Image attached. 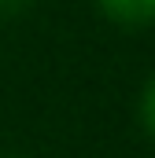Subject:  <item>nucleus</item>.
Listing matches in <instances>:
<instances>
[{"instance_id":"7ed1b4c3","label":"nucleus","mask_w":155,"mask_h":158,"mask_svg":"<svg viewBox=\"0 0 155 158\" xmlns=\"http://www.w3.org/2000/svg\"><path fill=\"white\" fill-rule=\"evenodd\" d=\"M30 4H33V0H0V19H15V15H22Z\"/></svg>"},{"instance_id":"f257e3e1","label":"nucleus","mask_w":155,"mask_h":158,"mask_svg":"<svg viewBox=\"0 0 155 158\" xmlns=\"http://www.w3.org/2000/svg\"><path fill=\"white\" fill-rule=\"evenodd\" d=\"M96 7L122 30H148L155 22V0H96Z\"/></svg>"},{"instance_id":"20e7f679","label":"nucleus","mask_w":155,"mask_h":158,"mask_svg":"<svg viewBox=\"0 0 155 158\" xmlns=\"http://www.w3.org/2000/svg\"><path fill=\"white\" fill-rule=\"evenodd\" d=\"M0 158H19V155H0Z\"/></svg>"},{"instance_id":"f03ea898","label":"nucleus","mask_w":155,"mask_h":158,"mask_svg":"<svg viewBox=\"0 0 155 158\" xmlns=\"http://www.w3.org/2000/svg\"><path fill=\"white\" fill-rule=\"evenodd\" d=\"M140 121H144V129H148V136L155 140V77L144 85V92H140Z\"/></svg>"}]
</instances>
